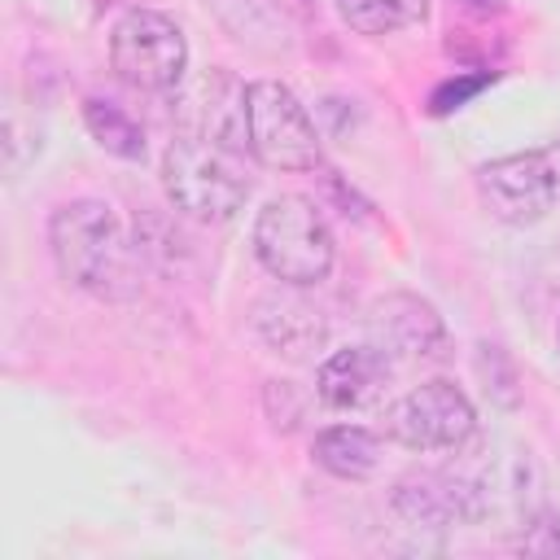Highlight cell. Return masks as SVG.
Masks as SVG:
<instances>
[{
  "instance_id": "8fae6325",
  "label": "cell",
  "mask_w": 560,
  "mask_h": 560,
  "mask_svg": "<svg viewBox=\"0 0 560 560\" xmlns=\"http://www.w3.org/2000/svg\"><path fill=\"white\" fill-rule=\"evenodd\" d=\"M245 88L249 83L232 79L219 66H210L192 83H179L175 88L179 131L210 136V140L232 144V149H249V136H245Z\"/></svg>"
},
{
  "instance_id": "ba28073f",
  "label": "cell",
  "mask_w": 560,
  "mask_h": 560,
  "mask_svg": "<svg viewBox=\"0 0 560 560\" xmlns=\"http://www.w3.org/2000/svg\"><path fill=\"white\" fill-rule=\"evenodd\" d=\"M368 341L389 359V368H424V363H442L446 359V324L438 315V306L420 293L394 289L381 293L368 306Z\"/></svg>"
},
{
  "instance_id": "7c38bea8",
  "label": "cell",
  "mask_w": 560,
  "mask_h": 560,
  "mask_svg": "<svg viewBox=\"0 0 560 560\" xmlns=\"http://www.w3.org/2000/svg\"><path fill=\"white\" fill-rule=\"evenodd\" d=\"M389 359L368 341V346H346V350H332L319 372H315V398L328 407V411H368V407H381L385 402V389H389Z\"/></svg>"
},
{
  "instance_id": "e0dca14e",
  "label": "cell",
  "mask_w": 560,
  "mask_h": 560,
  "mask_svg": "<svg viewBox=\"0 0 560 560\" xmlns=\"http://www.w3.org/2000/svg\"><path fill=\"white\" fill-rule=\"evenodd\" d=\"M516 551L521 556H547L560 560V508H538L521 534H516Z\"/></svg>"
},
{
  "instance_id": "5b68a950",
  "label": "cell",
  "mask_w": 560,
  "mask_h": 560,
  "mask_svg": "<svg viewBox=\"0 0 560 560\" xmlns=\"http://www.w3.org/2000/svg\"><path fill=\"white\" fill-rule=\"evenodd\" d=\"M245 136L249 153L271 171L319 166V131L306 105L280 79H254L245 88Z\"/></svg>"
},
{
  "instance_id": "30bf717a",
  "label": "cell",
  "mask_w": 560,
  "mask_h": 560,
  "mask_svg": "<svg viewBox=\"0 0 560 560\" xmlns=\"http://www.w3.org/2000/svg\"><path fill=\"white\" fill-rule=\"evenodd\" d=\"M249 324L258 341L289 363H315V354L328 346V319L311 298H302V284H276L254 298Z\"/></svg>"
},
{
  "instance_id": "6da1fadb",
  "label": "cell",
  "mask_w": 560,
  "mask_h": 560,
  "mask_svg": "<svg viewBox=\"0 0 560 560\" xmlns=\"http://www.w3.org/2000/svg\"><path fill=\"white\" fill-rule=\"evenodd\" d=\"M48 249L61 280L101 302H127L140 293V245L96 197H79L52 210Z\"/></svg>"
},
{
  "instance_id": "8992f818",
  "label": "cell",
  "mask_w": 560,
  "mask_h": 560,
  "mask_svg": "<svg viewBox=\"0 0 560 560\" xmlns=\"http://www.w3.org/2000/svg\"><path fill=\"white\" fill-rule=\"evenodd\" d=\"M109 66L136 92H175L188 74V39L158 9H131L109 31Z\"/></svg>"
},
{
  "instance_id": "4fadbf2b",
  "label": "cell",
  "mask_w": 560,
  "mask_h": 560,
  "mask_svg": "<svg viewBox=\"0 0 560 560\" xmlns=\"http://www.w3.org/2000/svg\"><path fill=\"white\" fill-rule=\"evenodd\" d=\"M389 512L416 534H446L451 525H464L446 468H424V472H407L402 481H394Z\"/></svg>"
},
{
  "instance_id": "52a82bcc",
  "label": "cell",
  "mask_w": 560,
  "mask_h": 560,
  "mask_svg": "<svg viewBox=\"0 0 560 560\" xmlns=\"http://www.w3.org/2000/svg\"><path fill=\"white\" fill-rule=\"evenodd\" d=\"M472 433H477V407L446 376L420 381L385 407V438L407 451H459Z\"/></svg>"
},
{
  "instance_id": "ffe728a7",
  "label": "cell",
  "mask_w": 560,
  "mask_h": 560,
  "mask_svg": "<svg viewBox=\"0 0 560 560\" xmlns=\"http://www.w3.org/2000/svg\"><path fill=\"white\" fill-rule=\"evenodd\" d=\"M556 350H560V324H556Z\"/></svg>"
},
{
  "instance_id": "2e32d148",
  "label": "cell",
  "mask_w": 560,
  "mask_h": 560,
  "mask_svg": "<svg viewBox=\"0 0 560 560\" xmlns=\"http://www.w3.org/2000/svg\"><path fill=\"white\" fill-rule=\"evenodd\" d=\"M83 122H88V136H92L105 153H114V158H122V162H140V158H144V131H140V122H136L127 109H118L114 101L88 96V101H83Z\"/></svg>"
},
{
  "instance_id": "9a60e30c",
  "label": "cell",
  "mask_w": 560,
  "mask_h": 560,
  "mask_svg": "<svg viewBox=\"0 0 560 560\" xmlns=\"http://www.w3.org/2000/svg\"><path fill=\"white\" fill-rule=\"evenodd\" d=\"M337 13L354 35L385 39L407 26H420L429 18V0H337Z\"/></svg>"
},
{
  "instance_id": "7a4b0ae2",
  "label": "cell",
  "mask_w": 560,
  "mask_h": 560,
  "mask_svg": "<svg viewBox=\"0 0 560 560\" xmlns=\"http://www.w3.org/2000/svg\"><path fill=\"white\" fill-rule=\"evenodd\" d=\"M451 455L455 459L446 464V477L455 486L464 525L521 529L538 512V472H534L529 451L499 442V438L477 442V433H472Z\"/></svg>"
},
{
  "instance_id": "ac0fdd59",
  "label": "cell",
  "mask_w": 560,
  "mask_h": 560,
  "mask_svg": "<svg viewBox=\"0 0 560 560\" xmlns=\"http://www.w3.org/2000/svg\"><path fill=\"white\" fill-rule=\"evenodd\" d=\"M494 83V70H477V74H451V79H442L438 88H433V96H429V114H451V109H459V105H468L477 92H486Z\"/></svg>"
},
{
  "instance_id": "3957f363",
  "label": "cell",
  "mask_w": 560,
  "mask_h": 560,
  "mask_svg": "<svg viewBox=\"0 0 560 560\" xmlns=\"http://www.w3.org/2000/svg\"><path fill=\"white\" fill-rule=\"evenodd\" d=\"M245 149L219 144L210 136L179 131L162 153V188L166 201L192 223H228L249 197V171L241 162Z\"/></svg>"
},
{
  "instance_id": "277c9868",
  "label": "cell",
  "mask_w": 560,
  "mask_h": 560,
  "mask_svg": "<svg viewBox=\"0 0 560 560\" xmlns=\"http://www.w3.org/2000/svg\"><path fill=\"white\" fill-rule=\"evenodd\" d=\"M254 258L271 280L311 289L332 271L337 241L311 197L280 192L254 219Z\"/></svg>"
},
{
  "instance_id": "d6986e66",
  "label": "cell",
  "mask_w": 560,
  "mask_h": 560,
  "mask_svg": "<svg viewBox=\"0 0 560 560\" xmlns=\"http://www.w3.org/2000/svg\"><path fill=\"white\" fill-rule=\"evenodd\" d=\"M542 153H547V166H551V188H556V206H560V140H551Z\"/></svg>"
},
{
  "instance_id": "9c48e42d",
  "label": "cell",
  "mask_w": 560,
  "mask_h": 560,
  "mask_svg": "<svg viewBox=\"0 0 560 560\" xmlns=\"http://www.w3.org/2000/svg\"><path fill=\"white\" fill-rule=\"evenodd\" d=\"M477 197L508 228L538 223L556 206L547 153L542 149H525V153H503V158L481 162L477 166Z\"/></svg>"
},
{
  "instance_id": "5bb4252c",
  "label": "cell",
  "mask_w": 560,
  "mask_h": 560,
  "mask_svg": "<svg viewBox=\"0 0 560 560\" xmlns=\"http://www.w3.org/2000/svg\"><path fill=\"white\" fill-rule=\"evenodd\" d=\"M311 455L324 472H332L341 481H363L381 464V438L363 424H328L315 433Z\"/></svg>"
}]
</instances>
